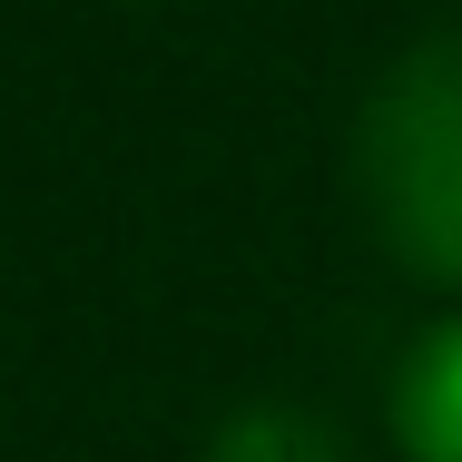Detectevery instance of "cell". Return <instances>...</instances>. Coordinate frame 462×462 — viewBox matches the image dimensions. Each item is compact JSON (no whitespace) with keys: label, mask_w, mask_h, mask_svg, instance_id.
<instances>
[{"label":"cell","mask_w":462,"mask_h":462,"mask_svg":"<svg viewBox=\"0 0 462 462\" xmlns=\"http://www.w3.org/2000/svg\"><path fill=\"white\" fill-rule=\"evenodd\" d=\"M207 462H365L335 413L315 403H246L207 433Z\"/></svg>","instance_id":"3"},{"label":"cell","mask_w":462,"mask_h":462,"mask_svg":"<svg viewBox=\"0 0 462 462\" xmlns=\"http://www.w3.org/2000/svg\"><path fill=\"white\" fill-rule=\"evenodd\" d=\"M383 413H393L403 462H462V315L423 325V335L403 345Z\"/></svg>","instance_id":"2"},{"label":"cell","mask_w":462,"mask_h":462,"mask_svg":"<svg viewBox=\"0 0 462 462\" xmlns=\"http://www.w3.org/2000/svg\"><path fill=\"white\" fill-rule=\"evenodd\" d=\"M355 197L413 285L462 295V20L393 50L355 118Z\"/></svg>","instance_id":"1"}]
</instances>
